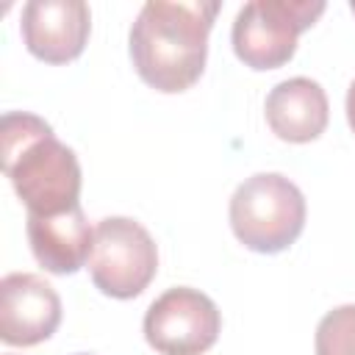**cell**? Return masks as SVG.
<instances>
[{"label":"cell","instance_id":"cell-1","mask_svg":"<svg viewBox=\"0 0 355 355\" xmlns=\"http://www.w3.org/2000/svg\"><path fill=\"white\" fill-rule=\"evenodd\" d=\"M216 11V0L144 3L130 28V58L139 78L166 94L194 86L205 69Z\"/></svg>","mask_w":355,"mask_h":355},{"label":"cell","instance_id":"cell-2","mask_svg":"<svg viewBox=\"0 0 355 355\" xmlns=\"http://www.w3.org/2000/svg\"><path fill=\"white\" fill-rule=\"evenodd\" d=\"M0 155L3 172L28 214L53 216L80 205L78 155L55 139L42 116L6 111L0 122Z\"/></svg>","mask_w":355,"mask_h":355},{"label":"cell","instance_id":"cell-3","mask_svg":"<svg viewBox=\"0 0 355 355\" xmlns=\"http://www.w3.org/2000/svg\"><path fill=\"white\" fill-rule=\"evenodd\" d=\"M230 227L247 250L275 255L300 239L305 197L286 175L258 172L233 191Z\"/></svg>","mask_w":355,"mask_h":355},{"label":"cell","instance_id":"cell-4","mask_svg":"<svg viewBox=\"0 0 355 355\" xmlns=\"http://www.w3.org/2000/svg\"><path fill=\"white\" fill-rule=\"evenodd\" d=\"M324 11L322 0H252L233 22V50L252 69H277L294 50L297 36Z\"/></svg>","mask_w":355,"mask_h":355},{"label":"cell","instance_id":"cell-5","mask_svg":"<svg viewBox=\"0 0 355 355\" xmlns=\"http://www.w3.org/2000/svg\"><path fill=\"white\" fill-rule=\"evenodd\" d=\"M158 269V250L147 227L128 216H105L94 227L89 272L94 286L114 300L139 297Z\"/></svg>","mask_w":355,"mask_h":355},{"label":"cell","instance_id":"cell-6","mask_svg":"<svg viewBox=\"0 0 355 355\" xmlns=\"http://www.w3.org/2000/svg\"><path fill=\"white\" fill-rule=\"evenodd\" d=\"M219 327L214 300L189 286L164 291L144 313V338L161 355H202L216 344Z\"/></svg>","mask_w":355,"mask_h":355},{"label":"cell","instance_id":"cell-7","mask_svg":"<svg viewBox=\"0 0 355 355\" xmlns=\"http://www.w3.org/2000/svg\"><path fill=\"white\" fill-rule=\"evenodd\" d=\"M61 322L55 288L31 272H11L0 280V338L11 347L47 341Z\"/></svg>","mask_w":355,"mask_h":355},{"label":"cell","instance_id":"cell-8","mask_svg":"<svg viewBox=\"0 0 355 355\" xmlns=\"http://www.w3.org/2000/svg\"><path fill=\"white\" fill-rule=\"evenodd\" d=\"M92 14L83 0H31L22 8V42L39 61L67 64L86 47Z\"/></svg>","mask_w":355,"mask_h":355},{"label":"cell","instance_id":"cell-9","mask_svg":"<svg viewBox=\"0 0 355 355\" xmlns=\"http://www.w3.org/2000/svg\"><path fill=\"white\" fill-rule=\"evenodd\" d=\"M28 241L39 266L53 275H72L89 261L94 230L89 227L83 208L75 205L53 216L28 214Z\"/></svg>","mask_w":355,"mask_h":355},{"label":"cell","instance_id":"cell-10","mask_svg":"<svg viewBox=\"0 0 355 355\" xmlns=\"http://www.w3.org/2000/svg\"><path fill=\"white\" fill-rule=\"evenodd\" d=\"M266 122L283 141L305 144L324 133L330 105L324 89L311 78L280 80L266 97Z\"/></svg>","mask_w":355,"mask_h":355},{"label":"cell","instance_id":"cell-11","mask_svg":"<svg viewBox=\"0 0 355 355\" xmlns=\"http://www.w3.org/2000/svg\"><path fill=\"white\" fill-rule=\"evenodd\" d=\"M316 355H355V305H338L322 316Z\"/></svg>","mask_w":355,"mask_h":355},{"label":"cell","instance_id":"cell-12","mask_svg":"<svg viewBox=\"0 0 355 355\" xmlns=\"http://www.w3.org/2000/svg\"><path fill=\"white\" fill-rule=\"evenodd\" d=\"M347 122L355 133V80L349 83V92H347Z\"/></svg>","mask_w":355,"mask_h":355},{"label":"cell","instance_id":"cell-13","mask_svg":"<svg viewBox=\"0 0 355 355\" xmlns=\"http://www.w3.org/2000/svg\"><path fill=\"white\" fill-rule=\"evenodd\" d=\"M349 8H352V14H355V0H352V3H349Z\"/></svg>","mask_w":355,"mask_h":355},{"label":"cell","instance_id":"cell-14","mask_svg":"<svg viewBox=\"0 0 355 355\" xmlns=\"http://www.w3.org/2000/svg\"><path fill=\"white\" fill-rule=\"evenodd\" d=\"M78 355H86V352H78Z\"/></svg>","mask_w":355,"mask_h":355}]
</instances>
